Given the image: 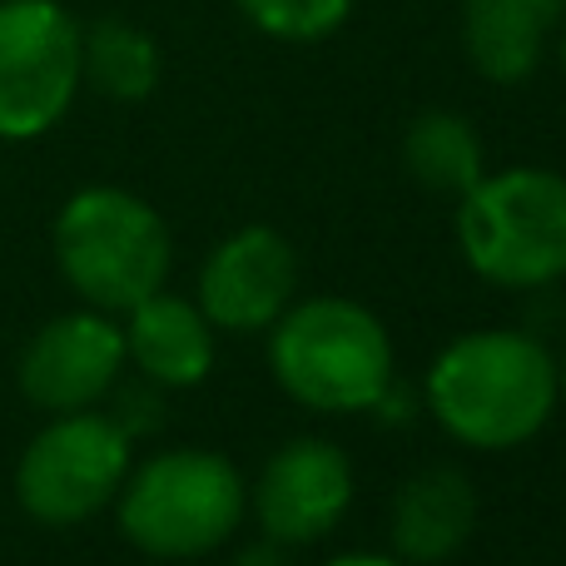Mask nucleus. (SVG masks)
<instances>
[{
  "instance_id": "1",
  "label": "nucleus",
  "mask_w": 566,
  "mask_h": 566,
  "mask_svg": "<svg viewBox=\"0 0 566 566\" xmlns=\"http://www.w3.org/2000/svg\"><path fill=\"white\" fill-rule=\"evenodd\" d=\"M422 392L452 442L507 452L532 442L557 412V358L532 333L478 328L432 358Z\"/></svg>"
},
{
  "instance_id": "2",
  "label": "nucleus",
  "mask_w": 566,
  "mask_h": 566,
  "mask_svg": "<svg viewBox=\"0 0 566 566\" xmlns=\"http://www.w3.org/2000/svg\"><path fill=\"white\" fill-rule=\"evenodd\" d=\"M269 368L298 408L368 412L392 388V338L353 298H303L269 323Z\"/></svg>"
},
{
  "instance_id": "3",
  "label": "nucleus",
  "mask_w": 566,
  "mask_h": 566,
  "mask_svg": "<svg viewBox=\"0 0 566 566\" xmlns=\"http://www.w3.org/2000/svg\"><path fill=\"white\" fill-rule=\"evenodd\" d=\"M50 249L60 279L99 313H129L139 298L165 289L175 259L159 209L115 185L75 189L55 214Z\"/></svg>"
},
{
  "instance_id": "4",
  "label": "nucleus",
  "mask_w": 566,
  "mask_h": 566,
  "mask_svg": "<svg viewBox=\"0 0 566 566\" xmlns=\"http://www.w3.org/2000/svg\"><path fill=\"white\" fill-rule=\"evenodd\" d=\"M249 512V488L224 452L169 448L125 472L115 492L119 532L135 552L189 562L224 547Z\"/></svg>"
},
{
  "instance_id": "5",
  "label": "nucleus",
  "mask_w": 566,
  "mask_h": 566,
  "mask_svg": "<svg viewBox=\"0 0 566 566\" xmlns=\"http://www.w3.org/2000/svg\"><path fill=\"white\" fill-rule=\"evenodd\" d=\"M458 249L497 289H547L566 279V175L512 165L458 199Z\"/></svg>"
},
{
  "instance_id": "6",
  "label": "nucleus",
  "mask_w": 566,
  "mask_h": 566,
  "mask_svg": "<svg viewBox=\"0 0 566 566\" xmlns=\"http://www.w3.org/2000/svg\"><path fill=\"white\" fill-rule=\"evenodd\" d=\"M135 468V438L115 412H55L15 462V502L40 527H80L115 502Z\"/></svg>"
},
{
  "instance_id": "7",
  "label": "nucleus",
  "mask_w": 566,
  "mask_h": 566,
  "mask_svg": "<svg viewBox=\"0 0 566 566\" xmlns=\"http://www.w3.org/2000/svg\"><path fill=\"white\" fill-rule=\"evenodd\" d=\"M80 95V20L60 0H0V139L25 145Z\"/></svg>"
},
{
  "instance_id": "8",
  "label": "nucleus",
  "mask_w": 566,
  "mask_h": 566,
  "mask_svg": "<svg viewBox=\"0 0 566 566\" xmlns=\"http://www.w3.org/2000/svg\"><path fill=\"white\" fill-rule=\"evenodd\" d=\"M119 373H125V328L115 313H99L90 303L40 323L15 363L20 392L40 412L95 408Z\"/></svg>"
},
{
  "instance_id": "9",
  "label": "nucleus",
  "mask_w": 566,
  "mask_h": 566,
  "mask_svg": "<svg viewBox=\"0 0 566 566\" xmlns=\"http://www.w3.org/2000/svg\"><path fill=\"white\" fill-rule=\"evenodd\" d=\"M259 527L279 547H313L323 542L353 507V468L348 452L328 438L283 442L259 472L249 497Z\"/></svg>"
},
{
  "instance_id": "10",
  "label": "nucleus",
  "mask_w": 566,
  "mask_h": 566,
  "mask_svg": "<svg viewBox=\"0 0 566 566\" xmlns=\"http://www.w3.org/2000/svg\"><path fill=\"white\" fill-rule=\"evenodd\" d=\"M298 293V254L269 224L234 229L199 269V313L219 333H259Z\"/></svg>"
},
{
  "instance_id": "11",
  "label": "nucleus",
  "mask_w": 566,
  "mask_h": 566,
  "mask_svg": "<svg viewBox=\"0 0 566 566\" xmlns=\"http://www.w3.org/2000/svg\"><path fill=\"white\" fill-rule=\"evenodd\" d=\"M214 333L195 298L155 289L125 313V363H135L149 388H199L219 358Z\"/></svg>"
},
{
  "instance_id": "12",
  "label": "nucleus",
  "mask_w": 566,
  "mask_h": 566,
  "mask_svg": "<svg viewBox=\"0 0 566 566\" xmlns=\"http://www.w3.org/2000/svg\"><path fill=\"white\" fill-rule=\"evenodd\" d=\"M478 527V492L458 468H428L392 497V552L402 566H438L458 557Z\"/></svg>"
},
{
  "instance_id": "13",
  "label": "nucleus",
  "mask_w": 566,
  "mask_h": 566,
  "mask_svg": "<svg viewBox=\"0 0 566 566\" xmlns=\"http://www.w3.org/2000/svg\"><path fill=\"white\" fill-rule=\"evenodd\" d=\"M557 15L562 0H468L462 45H468L472 70L492 85H522L542 65Z\"/></svg>"
},
{
  "instance_id": "14",
  "label": "nucleus",
  "mask_w": 566,
  "mask_h": 566,
  "mask_svg": "<svg viewBox=\"0 0 566 566\" xmlns=\"http://www.w3.org/2000/svg\"><path fill=\"white\" fill-rule=\"evenodd\" d=\"M159 45L149 30L129 25L119 15L95 20L90 30H80V85L99 90L115 105H139L155 95L159 85Z\"/></svg>"
},
{
  "instance_id": "15",
  "label": "nucleus",
  "mask_w": 566,
  "mask_h": 566,
  "mask_svg": "<svg viewBox=\"0 0 566 566\" xmlns=\"http://www.w3.org/2000/svg\"><path fill=\"white\" fill-rule=\"evenodd\" d=\"M402 165L432 195H452L462 199L482 175H488V159H482V139L452 109H428L408 125L402 135Z\"/></svg>"
},
{
  "instance_id": "16",
  "label": "nucleus",
  "mask_w": 566,
  "mask_h": 566,
  "mask_svg": "<svg viewBox=\"0 0 566 566\" xmlns=\"http://www.w3.org/2000/svg\"><path fill=\"white\" fill-rule=\"evenodd\" d=\"M239 15L269 40L283 45H313L348 25L353 0H234Z\"/></svg>"
},
{
  "instance_id": "17",
  "label": "nucleus",
  "mask_w": 566,
  "mask_h": 566,
  "mask_svg": "<svg viewBox=\"0 0 566 566\" xmlns=\"http://www.w3.org/2000/svg\"><path fill=\"white\" fill-rule=\"evenodd\" d=\"M229 566H289L279 552V542H254V547H244Z\"/></svg>"
},
{
  "instance_id": "18",
  "label": "nucleus",
  "mask_w": 566,
  "mask_h": 566,
  "mask_svg": "<svg viewBox=\"0 0 566 566\" xmlns=\"http://www.w3.org/2000/svg\"><path fill=\"white\" fill-rule=\"evenodd\" d=\"M323 566H402V562L373 557V552H348V557H333V562H323Z\"/></svg>"
},
{
  "instance_id": "19",
  "label": "nucleus",
  "mask_w": 566,
  "mask_h": 566,
  "mask_svg": "<svg viewBox=\"0 0 566 566\" xmlns=\"http://www.w3.org/2000/svg\"><path fill=\"white\" fill-rule=\"evenodd\" d=\"M557 402H566V363L557 368Z\"/></svg>"
},
{
  "instance_id": "20",
  "label": "nucleus",
  "mask_w": 566,
  "mask_h": 566,
  "mask_svg": "<svg viewBox=\"0 0 566 566\" xmlns=\"http://www.w3.org/2000/svg\"><path fill=\"white\" fill-rule=\"evenodd\" d=\"M562 70H566V30H562Z\"/></svg>"
}]
</instances>
